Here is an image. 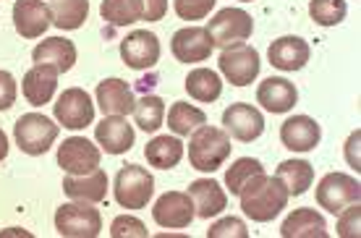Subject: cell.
<instances>
[{"label":"cell","instance_id":"obj_35","mask_svg":"<svg viewBox=\"0 0 361 238\" xmlns=\"http://www.w3.org/2000/svg\"><path fill=\"white\" fill-rule=\"evenodd\" d=\"M173 8L183 21H202L215 8V0H173Z\"/></svg>","mask_w":361,"mask_h":238},{"label":"cell","instance_id":"obj_8","mask_svg":"<svg viewBox=\"0 0 361 238\" xmlns=\"http://www.w3.org/2000/svg\"><path fill=\"white\" fill-rule=\"evenodd\" d=\"M220 73L226 76L228 82L233 84V87H246V84H252L257 76H259V53L254 50L252 45H231L226 47L223 53H220Z\"/></svg>","mask_w":361,"mask_h":238},{"label":"cell","instance_id":"obj_43","mask_svg":"<svg viewBox=\"0 0 361 238\" xmlns=\"http://www.w3.org/2000/svg\"><path fill=\"white\" fill-rule=\"evenodd\" d=\"M238 3H252V0H238Z\"/></svg>","mask_w":361,"mask_h":238},{"label":"cell","instance_id":"obj_25","mask_svg":"<svg viewBox=\"0 0 361 238\" xmlns=\"http://www.w3.org/2000/svg\"><path fill=\"white\" fill-rule=\"evenodd\" d=\"M283 238H327V223L312 207H301L293 210L288 218L283 220V228H280Z\"/></svg>","mask_w":361,"mask_h":238},{"label":"cell","instance_id":"obj_28","mask_svg":"<svg viewBox=\"0 0 361 238\" xmlns=\"http://www.w3.org/2000/svg\"><path fill=\"white\" fill-rule=\"evenodd\" d=\"M186 92L197 102H215L223 94V79L212 68H194L186 76Z\"/></svg>","mask_w":361,"mask_h":238},{"label":"cell","instance_id":"obj_18","mask_svg":"<svg viewBox=\"0 0 361 238\" xmlns=\"http://www.w3.org/2000/svg\"><path fill=\"white\" fill-rule=\"evenodd\" d=\"M322 139V128L309 115H293L280 126V142L290 152H312Z\"/></svg>","mask_w":361,"mask_h":238},{"label":"cell","instance_id":"obj_5","mask_svg":"<svg viewBox=\"0 0 361 238\" xmlns=\"http://www.w3.org/2000/svg\"><path fill=\"white\" fill-rule=\"evenodd\" d=\"M55 230L66 238H94L102 230V215L90 201H68L55 210Z\"/></svg>","mask_w":361,"mask_h":238},{"label":"cell","instance_id":"obj_21","mask_svg":"<svg viewBox=\"0 0 361 238\" xmlns=\"http://www.w3.org/2000/svg\"><path fill=\"white\" fill-rule=\"evenodd\" d=\"M63 192L73 201L97 204V201H102L108 196V173L102 168H94L90 173H79V175L68 173L63 178Z\"/></svg>","mask_w":361,"mask_h":238},{"label":"cell","instance_id":"obj_4","mask_svg":"<svg viewBox=\"0 0 361 238\" xmlns=\"http://www.w3.org/2000/svg\"><path fill=\"white\" fill-rule=\"evenodd\" d=\"M113 192L123 210H145L154 194V178L142 165H126L118 170Z\"/></svg>","mask_w":361,"mask_h":238},{"label":"cell","instance_id":"obj_15","mask_svg":"<svg viewBox=\"0 0 361 238\" xmlns=\"http://www.w3.org/2000/svg\"><path fill=\"white\" fill-rule=\"evenodd\" d=\"M53 24L50 6L42 0H16L13 3V27L24 39H37Z\"/></svg>","mask_w":361,"mask_h":238},{"label":"cell","instance_id":"obj_9","mask_svg":"<svg viewBox=\"0 0 361 238\" xmlns=\"http://www.w3.org/2000/svg\"><path fill=\"white\" fill-rule=\"evenodd\" d=\"M53 113H55V118H58V123L63 128H71V131L92 126V120H94L92 97L84 89H79V87L63 89V94H61L58 102L53 105Z\"/></svg>","mask_w":361,"mask_h":238},{"label":"cell","instance_id":"obj_3","mask_svg":"<svg viewBox=\"0 0 361 238\" xmlns=\"http://www.w3.org/2000/svg\"><path fill=\"white\" fill-rule=\"evenodd\" d=\"M58 134H61V126H55L53 120L42 113H27L13 126V139H16L18 149L32 157L45 155L47 149L55 144Z\"/></svg>","mask_w":361,"mask_h":238},{"label":"cell","instance_id":"obj_40","mask_svg":"<svg viewBox=\"0 0 361 238\" xmlns=\"http://www.w3.org/2000/svg\"><path fill=\"white\" fill-rule=\"evenodd\" d=\"M142 21H160L168 13V0H142Z\"/></svg>","mask_w":361,"mask_h":238},{"label":"cell","instance_id":"obj_17","mask_svg":"<svg viewBox=\"0 0 361 238\" xmlns=\"http://www.w3.org/2000/svg\"><path fill=\"white\" fill-rule=\"evenodd\" d=\"M309 55L312 50H309L307 39L293 35L278 37L267 50V58L278 71H301L309 63Z\"/></svg>","mask_w":361,"mask_h":238},{"label":"cell","instance_id":"obj_12","mask_svg":"<svg viewBox=\"0 0 361 238\" xmlns=\"http://www.w3.org/2000/svg\"><path fill=\"white\" fill-rule=\"evenodd\" d=\"M99 160H102L99 146H94L90 139L84 137L66 139L63 144L58 146V165L63 168L66 173H90V170L99 168Z\"/></svg>","mask_w":361,"mask_h":238},{"label":"cell","instance_id":"obj_7","mask_svg":"<svg viewBox=\"0 0 361 238\" xmlns=\"http://www.w3.org/2000/svg\"><path fill=\"white\" fill-rule=\"evenodd\" d=\"M314 196H317V204H319L322 210L338 215L343 207L356 204V201L361 199V186H359V181L348 173H327L322 181L317 183Z\"/></svg>","mask_w":361,"mask_h":238},{"label":"cell","instance_id":"obj_13","mask_svg":"<svg viewBox=\"0 0 361 238\" xmlns=\"http://www.w3.org/2000/svg\"><path fill=\"white\" fill-rule=\"evenodd\" d=\"M223 126L238 142H254L264 134V115L254 105L235 102L223 113Z\"/></svg>","mask_w":361,"mask_h":238},{"label":"cell","instance_id":"obj_33","mask_svg":"<svg viewBox=\"0 0 361 238\" xmlns=\"http://www.w3.org/2000/svg\"><path fill=\"white\" fill-rule=\"evenodd\" d=\"M262 170H264V165L259 163V160H254V157H241V160H235V163L226 170L228 192L233 194V196H238V192L244 189L246 183L252 181L257 173H262Z\"/></svg>","mask_w":361,"mask_h":238},{"label":"cell","instance_id":"obj_34","mask_svg":"<svg viewBox=\"0 0 361 238\" xmlns=\"http://www.w3.org/2000/svg\"><path fill=\"white\" fill-rule=\"evenodd\" d=\"M348 13L345 0H312L309 3V16L314 18L319 27H338Z\"/></svg>","mask_w":361,"mask_h":238},{"label":"cell","instance_id":"obj_11","mask_svg":"<svg viewBox=\"0 0 361 238\" xmlns=\"http://www.w3.org/2000/svg\"><path fill=\"white\" fill-rule=\"evenodd\" d=\"M121 58L128 68H136V71L154 68L160 61V39L147 29H134L121 42Z\"/></svg>","mask_w":361,"mask_h":238},{"label":"cell","instance_id":"obj_23","mask_svg":"<svg viewBox=\"0 0 361 238\" xmlns=\"http://www.w3.org/2000/svg\"><path fill=\"white\" fill-rule=\"evenodd\" d=\"M257 102H259L267 113H288L298 102V89L288 79H283V76H270V79H264V82L259 84Z\"/></svg>","mask_w":361,"mask_h":238},{"label":"cell","instance_id":"obj_20","mask_svg":"<svg viewBox=\"0 0 361 238\" xmlns=\"http://www.w3.org/2000/svg\"><path fill=\"white\" fill-rule=\"evenodd\" d=\"M55 89H58V68L45 63H35L24 73V82H21V92L27 97L29 105L42 108L53 100Z\"/></svg>","mask_w":361,"mask_h":238},{"label":"cell","instance_id":"obj_41","mask_svg":"<svg viewBox=\"0 0 361 238\" xmlns=\"http://www.w3.org/2000/svg\"><path fill=\"white\" fill-rule=\"evenodd\" d=\"M359 142H361V134L359 131H353L348 142H345V160L351 168H356V173L361 170V160H359Z\"/></svg>","mask_w":361,"mask_h":238},{"label":"cell","instance_id":"obj_31","mask_svg":"<svg viewBox=\"0 0 361 238\" xmlns=\"http://www.w3.org/2000/svg\"><path fill=\"white\" fill-rule=\"evenodd\" d=\"M99 13L113 27H128V24L142 21L145 8H142V0H102Z\"/></svg>","mask_w":361,"mask_h":238},{"label":"cell","instance_id":"obj_37","mask_svg":"<svg viewBox=\"0 0 361 238\" xmlns=\"http://www.w3.org/2000/svg\"><path fill=\"white\" fill-rule=\"evenodd\" d=\"M249 238V230H246V223L241 218H223L217 220L215 225H209L207 238Z\"/></svg>","mask_w":361,"mask_h":238},{"label":"cell","instance_id":"obj_19","mask_svg":"<svg viewBox=\"0 0 361 238\" xmlns=\"http://www.w3.org/2000/svg\"><path fill=\"white\" fill-rule=\"evenodd\" d=\"M186 194H189L191 201H194L197 218H202V220L217 218V215L228 207L226 189H223L215 178H199V181H191L189 192Z\"/></svg>","mask_w":361,"mask_h":238},{"label":"cell","instance_id":"obj_29","mask_svg":"<svg viewBox=\"0 0 361 238\" xmlns=\"http://www.w3.org/2000/svg\"><path fill=\"white\" fill-rule=\"evenodd\" d=\"M207 123V113L197 105L189 102H173V108L168 110V128L176 137H189L199 126Z\"/></svg>","mask_w":361,"mask_h":238},{"label":"cell","instance_id":"obj_14","mask_svg":"<svg viewBox=\"0 0 361 238\" xmlns=\"http://www.w3.org/2000/svg\"><path fill=\"white\" fill-rule=\"evenodd\" d=\"M212 39H209L204 27H186L178 29L171 39V50L176 61L180 63H204L212 55Z\"/></svg>","mask_w":361,"mask_h":238},{"label":"cell","instance_id":"obj_10","mask_svg":"<svg viewBox=\"0 0 361 238\" xmlns=\"http://www.w3.org/2000/svg\"><path fill=\"white\" fill-rule=\"evenodd\" d=\"M152 218L160 228L178 230L189 228L191 220L197 218V212H194V201L186 192H165L160 199L154 201Z\"/></svg>","mask_w":361,"mask_h":238},{"label":"cell","instance_id":"obj_32","mask_svg":"<svg viewBox=\"0 0 361 238\" xmlns=\"http://www.w3.org/2000/svg\"><path fill=\"white\" fill-rule=\"evenodd\" d=\"M134 120L145 134H154L165 120V102L157 94H147L134 105Z\"/></svg>","mask_w":361,"mask_h":238},{"label":"cell","instance_id":"obj_39","mask_svg":"<svg viewBox=\"0 0 361 238\" xmlns=\"http://www.w3.org/2000/svg\"><path fill=\"white\" fill-rule=\"evenodd\" d=\"M16 94H18L16 79L8 71H0V110H8L16 102Z\"/></svg>","mask_w":361,"mask_h":238},{"label":"cell","instance_id":"obj_16","mask_svg":"<svg viewBox=\"0 0 361 238\" xmlns=\"http://www.w3.org/2000/svg\"><path fill=\"white\" fill-rule=\"evenodd\" d=\"M94 137L97 144L108 152V155H123L134 146V126L128 123L123 115H105L94 126Z\"/></svg>","mask_w":361,"mask_h":238},{"label":"cell","instance_id":"obj_6","mask_svg":"<svg viewBox=\"0 0 361 238\" xmlns=\"http://www.w3.org/2000/svg\"><path fill=\"white\" fill-rule=\"evenodd\" d=\"M204 29H207L212 45L226 50L231 45H241L252 37L254 21L244 8H223L209 18V24Z\"/></svg>","mask_w":361,"mask_h":238},{"label":"cell","instance_id":"obj_38","mask_svg":"<svg viewBox=\"0 0 361 238\" xmlns=\"http://www.w3.org/2000/svg\"><path fill=\"white\" fill-rule=\"evenodd\" d=\"M338 236L343 238H359V220H361V207L359 201L356 204H348L338 212Z\"/></svg>","mask_w":361,"mask_h":238},{"label":"cell","instance_id":"obj_30","mask_svg":"<svg viewBox=\"0 0 361 238\" xmlns=\"http://www.w3.org/2000/svg\"><path fill=\"white\" fill-rule=\"evenodd\" d=\"M50 13H53L55 27L73 32V29L82 27L87 16H90V0H53Z\"/></svg>","mask_w":361,"mask_h":238},{"label":"cell","instance_id":"obj_27","mask_svg":"<svg viewBox=\"0 0 361 238\" xmlns=\"http://www.w3.org/2000/svg\"><path fill=\"white\" fill-rule=\"evenodd\" d=\"M145 157L152 168L171 170L183 160V144L178 137H154L152 142H147Z\"/></svg>","mask_w":361,"mask_h":238},{"label":"cell","instance_id":"obj_2","mask_svg":"<svg viewBox=\"0 0 361 238\" xmlns=\"http://www.w3.org/2000/svg\"><path fill=\"white\" fill-rule=\"evenodd\" d=\"M231 137L217 126H199L189 139V163L199 173H215L231 157Z\"/></svg>","mask_w":361,"mask_h":238},{"label":"cell","instance_id":"obj_22","mask_svg":"<svg viewBox=\"0 0 361 238\" xmlns=\"http://www.w3.org/2000/svg\"><path fill=\"white\" fill-rule=\"evenodd\" d=\"M97 105L102 115H123L134 110V92L123 79H102L97 84Z\"/></svg>","mask_w":361,"mask_h":238},{"label":"cell","instance_id":"obj_24","mask_svg":"<svg viewBox=\"0 0 361 238\" xmlns=\"http://www.w3.org/2000/svg\"><path fill=\"white\" fill-rule=\"evenodd\" d=\"M32 58H35V63L53 65L58 68V73H66L76 63V45L66 37H47L32 50Z\"/></svg>","mask_w":361,"mask_h":238},{"label":"cell","instance_id":"obj_36","mask_svg":"<svg viewBox=\"0 0 361 238\" xmlns=\"http://www.w3.org/2000/svg\"><path fill=\"white\" fill-rule=\"evenodd\" d=\"M113 238H147V225L134 215H118L110 225Z\"/></svg>","mask_w":361,"mask_h":238},{"label":"cell","instance_id":"obj_1","mask_svg":"<svg viewBox=\"0 0 361 238\" xmlns=\"http://www.w3.org/2000/svg\"><path fill=\"white\" fill-rule=\"evenodd\" d=\"M241 199V210L246 218H252L254 223H270L288 207V192L286 186L278 181V175L257 173L252 181L246 183L238 192Z\"/></svg>","mask_w":361,"mask_h":238},{"label":"cell","instance_id":"obj_42","mask_svg":"<svg viewBox=\"0 0 361 238\" xmlns=\"http://www.w3.org/2000/svg\"><path fill=\"white\" fill-rule=\"evenodd\" d=\"M8 155V137H6V131L0 128V160H6Z\"/></svg>","mask_w":361,"mask_h":238},{"label":"cell","instance_id":"obj_26","mask_svg":"<svg viewBox=\"0 0 361 238\" xmlns=\"http://www.w3.org/2000/svg\"><path fill=\"white\" fill-rule=\"evenodd\" d=\"M278 181L286 186L288 196H301L314 183V168L307 160H283L278 165Z\"/></svg>","mask_w":361,"mask_h":238}]
</instances>
